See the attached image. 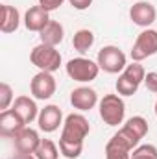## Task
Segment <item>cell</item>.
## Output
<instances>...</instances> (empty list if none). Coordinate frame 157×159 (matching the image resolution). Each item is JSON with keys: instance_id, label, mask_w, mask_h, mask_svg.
<instances>
[{"instance_id": "obj_23", "label": "cell", "mask_w": 157, "mask_h": 159, "mask_svg": "<svg viewBox=\"0 0 157 159\" xmlns=\"http://www.w3.org/2000/svg\"><path fill=\"white\" fill-rule=\"evenodd\" d=\"M59 152L65 159H78L83 152V144L79 143H69V141H63L59 139Z\"/></svg>"}, {"instance_id": "obj_22", "label": "cell", "mask_w": 157, "mask_h": 159, "mask_svg": "<svg viewBox=\"0 0 157 159\" xmlns=\"http://www.w3.org/2000/svg\"><path fill=\"white\" fill-rule=\"evenodd\" d=\"M115 87H117V93L120 96H133L139 91L141 85H137L135 81L126 78L124 74H118V80H117V83H115Z\"/></svg>"}, {"instance_id": "obj_12", "label": "cell", "mask_w": 157, "mask_h": 159, "mask_svg": "<svg viewBox=\"0 0 157 159\" xmlns=\"http://www.w3.org/2000/svg\"><path fill=\"white\" fill-rule=\"evenodd\" d=\"M70 104L78 111H91L98 104V94H96L94 89H91L87 85H81V87H76L70 93Z\"/></svg>"}, {"instance_id": "obj_4", "label": "cell", "mask_w": 157, "mask_h": 159, "mask_svg": "<svg viewBox=\"0 0 157 159\" xmlns=\"http://www.w3.org/2000/svg\"><path fill=\"white\" fill-rule=\"evenodd\" d=\"M96 63L100 65V70H104L107 74H120L128 67V57L118 46L107 44L98 52Z\"/></svg>"}, {"instance_id": "obj_16", "label": "cell", "mask_w": 157, "mask_h": 159, "mask_svg": "<svg viewBox=\"0 0 157 159\" xmlns=\"http://www.w3.org/2000/svg\"><path fill=\"white\" fill-rule=\"evenodd\" d=\"M20 26V13L15 6L2 4V20H0V32L2 34H13Z\"/></svg>"}, {"instance_id": "obj_5", "label": "cell", "mask_w": 157, "mask_h": 159, "mask_svg": "<svg viewBox=\"0 0 157 159\" xmlns=\"http://www.w3.org/2000/svg\"><path fill=\"white\" fill-rule=\"evenodd\" d=\"M89 131H91L89 120L85 119L81 113H70V115H67V119L63 122V129H61V137L59 139L69 141V143L83 144V141L89 135Z\"/></svg>"}, {"instance_id": "obj_18", "label": "cell", "mask_w": 157, "mask_h": 159, "mask_svg": "<svg viewBox=\"0 0 157 159\" xmlns=\"http://www.w3.org/2000/svg\"><path fill=\"white\" fill-rule=\"evenodd\" d=\"M65 37V28L59 20H50L43 30L39 32V39L44 44H50V46H57Z\"/></svg>"}, {"instance_id": "obj_24", "label": "cell", "mask_w": 157, "mask_h": 159, "mask_svg": "<svg viewBox=\"0 0 157 159\" xmlns=\"http://www.w3.org/2000/svg\"><path fill=\"white\" fill-rule=\"evenodd\" d=\"M15 98H13V89L9 83L2 81L0 83V111H6V109H11L9 106H13Z\"/></svg>"}, {"instance_id": "obj_25", "label": "cell", "mask_w": 157, "mask_h": 159, "mask_svg": "<svg viewBox=\"0 0 157 159\" xmlns=\"http://www.w3.org/2000/svg\"><path fill=\"white\" fill-rule=\"evenodd\" d=\"M131 159H157V146H154V144H139L133 150Z\"/></svg>"}, {"instance_id": "obj_19", "label": "cell", "mask_w": 157, "mask_h": 159, "mask_svg": "<svg viewBox=\"0 0 157 159\" xmlns=\"http://www.w3.org/2000/svg\"><path fill=\"white\" fill-rule=\"evenodd\" d=\"M92 44H94V34H92L91 30H87V28L78 30V32L74 34V37H72V46H74V50L79 52L81 56L87 54V52L92 48Z\"/></svg>"}, {"instance_id": "obj_7", "label": "cell", "mask_w": 157, "mask_h": 159, "mask_svg": "<svg viewBox=\"0 0 157 159\" xmlns=\"http://www.w3.org/2000/svg\"><path fill=\"white\" fill-rule=\"evenodd\" d=\"M157 54V30H152V28H146L142 30L137 39L131 46V59L133 61H144L146 57H152Z\"/></svg>"}, {"instance_id": "obj_10", "label": "cell", "mask_w": 157, "mask_h": 159, "mask_svg": "<svg viewBox=\"0 0 157 159\" xmlns=\"http://www.w3.org/2000/svg\"><path fill=\"white\" fill-rule=\"evenodd\" d=\"M63 113L59 109V106L56 104H50V106H44L39 111V119H37V124H39V129L44 131V133H54L56 129H59V126L63 124Z\"/></svg>"}, {"instance_id": "obj_1", "label": "cell", "mask_w": 157, "mask_h": 159, "mask_svg": "<svg viewBox=\"0 0 157 159\" xmlns=\"http://www.w3.org/2000/svg\"><path fill=\"white\" fill-rule=\"evenodd\" d=\"M30 61L34 67H37L39 70L44 72H56L61 67V54L56 46L39 43L37 46L32 48L30 52Z\"/></svg>"}, {"instance_id": "obj_3", "label": "cell", "mask_w": 157, "mask_h": 159, "mask_svg": "<svg viewBox=\"0 0 157 159\" xmlns=\"http://www.w3.org/2000/svg\"><path fill=\"white\" fill-rule=\"evenodd\" d=\"M98 111H100V119L107 126H118L124 122V117H126V104L118 93L105 94L98 102Z\"/></svg>"}, {"instance_id": "obj_26", "label": "cell", "mask_w": 157, "mask_h": 159, "mask_svg": "<svg viewBox=\"0 0 157 159\" xmlns=\"http://www.w3.org/2000/svg\"><path fill=\"white\" fill-rule=\"evenodd\" d=\"M63 2H65V0H37V4H39L41 7H44L48 13L59 9V7L63 6Z\"/></svg>"}, {"instance_id": "obj_9", "label": "cell", "mask_w": 157, "mask_h": 159, "mask_svg": "<svg viewBox=\"0 0 157 159\" xmlns=\"http://www.w3.org/2000/svg\"><path fill=\"white\" fill-rule=\"evenodd\" d=\"M129 19L135 26H141V28H150L157 19V9L152 2H146V0H139L135 2L131 7H129Z\"/></svg>"}, {"instance_id": "obj_27", "label": "cell", "mask_w": 157, "mask_h": 159, "mask_svg": "<svg viewBox=\"0 0 157 159\" xmlns=\"http://www.w3.org/2000/svg\"><path fill=\"white\" fill-rule=\"evenodd\" d=\"M144 85H146V89L150 93H155L157 94V72H146Z\"/></svg>"}, {"instance_id": "obj_11", "label": "cell", "mask_w": 157, "mask_h": 159, "mask_svg": "<svg viewBox=\"0 0 157 159\" xmlns=\"http://www.w3.org/2000/svg\"><path fill=\"white\" fill-rule=\"evenodd\" d=\"M13 144H15V150H17V152H22V154H35V150L39 148V144H41L39 131L26 126V128H22V129L13 137Z\"/></svg>"}, {"instance_id": "obj_8", "label": "cell", "mask_w": 157, "mask_h": 159, "mask_svg": "<svg viewBox=\"0 0 157 159\" xmlns=\"http://www.w3.org/2000/svg\"><path fill=\"white\" fill-rule=\"evenodd\" d=\"M56 89H57V83H56V78L52 76V72L39 70L30 81V93L35 100L52 98L56 94Z\"/></svg>"}, {"instance_id": "obj_28", "label": "cell", "mask_w": 157, "mask_h": 159, "mask_svg": "<svg viewBox=\"0 0 157 159\" xmlns=\"http://www.w3.org/2000/svg\"><path fill=\"white\" fill-rule=\"evenodd\" d=\"M69 4H70L74 9H78V11H85V9L91 7L92 0H69Z\"/></svg>"}, {"instance_id": "obj_20", "label": "cell", "mask_w": 157, "mask_h": 159, "mask_svg": "<svg viewBox=\"0 0 157 159\" xmlns=\"http://www.w3.org/2000/svg\"><path fill=\"white\" fill-rule=\"evenodd\" d=\"M59 148H57V144L54 143V141H50V139H41V144L39 148L35 150V157L37 159H59Z\"/></svg>"}, {"instance_id": "obj_14", "label": "cell", "mask_w": 157, "mask_h": 159, "mask_svg": "<svg viewBox=\"0 0 157 159\" xmlns=\"http://www.w3.org/2000/svg\"><path fill=\"white\" fill-rule=\"evenodd\" d=\"M22 128H26V124L22 122V119L13 111V109H6L0 111V135L13 139Z\"/></svg>"}, {"instance_id": "obj_6", "label": "cell", "mask_w": 157, "mask_h": 159, "mask_svg": "<svg viewBox=\"0 0 157 159\" xmlns=\"http://www.w3.org/2000/svg\"><path fill=\"white\" fill-rule=\"evenodd\" d=\"M146 133H148V120L144 119V117H141V115L128 119L126 124L117 131L118 137L122 141H126L133 150L141 144V141L146 137Z\"/></svg>"}, {"instance_id": "obj_2", "label": "cell", "mask_w": 157, "mask_h": 159, "mask_svg": "<svg viewBox=\"0 0 157 159\" xmlns=\"http://www.w3.org/2000/svg\"><path fill=\"white\" fill-rule=\"evenodd\" d=\"M65 70L69 74V78L79 81V83H91L92 80L98 78L100 74V65L89 57H74V59H69V63L65 65Z\"/></svg>"}, {"instance_id": "obj_15", "label": "cell", "mask_w": 157, "mask_h": 159, "mask_svg": "<svg viewBox=\"0 0 157 159\" xmlns=\"http://www.w3.org/2000/svg\"><path fill=\"white\" fill-rule=\"evenodd\" d=\"M24 26H26V30H30V32H37L39 34L41 30L52 20L50 19V13L44 9V7H41L39 4L37 6H32L26 13H24Z\"/></svg>"}, {"instance_id": "obj_29", "label": "cell", "mask_w": 157, "mask_h": 159, "mask_svg": "<svg viewBox=\"0 0 157 159\" xmlns=\"http://www.w3.org/2000/svg\"><path fill=\"white\" fill-rule=\"evenodd\" d=\"M11 159H37L34 154H22V152H17Z\"/></svg>"}, {"instance_id": "obj_30", "label": "cell", "mask_w": 157, "mask_h": 159, "mask_svg": "<svg viewBox=\"0 0 157 159\" xmlns=\"http://www.w3.org/2000/svg\"><path fill=\"white\" fill-rule=\"evenodd\" d=\"M154 111H155V117H157V102H155V107H154Z\"/></svg>"}, {"instance_id": "obj_21", "label": "cell", "mask_w": 157, "mask_h": 159, "mask_svg": "<svg viewBox=\"0 0 157 159\" xmlns=\"http://www.w3.org/2000/svg\"><path fill=\"white\" fill-rule=\"evenodd\" d=\"M120 74H124L126 78H129L131 81H135L137 85H141V83H144V78H146V70H144V67L139 63V61H133V63H129Z\"/></svg>"}, {"instance_id": "obj_13", "label": "cell", "mask_w": 157, "mask_h": 159, "mask_svg": "<svg viewBox=\"0 0 157 159\" xmlns=\"http://www.w3.org/2000/svg\"><path fill=\"white\" fill-rule=\"evenodd\" d=\"M11 109L22 119V122L28 126V124H32L34 120L39 119V107H37V104H35V98H30V96H26V94H22V96H17L15 98V102H13V106H11Z\"/></svg>"}, {"instance_id": "obj_17", "label": "cell", "mask_w": 157, "mask_h": 159, "mask_svg": "<svg viewBox=\"0 0 157 159\" xmlns=\"http://www.w3.org/2000/svg\"><path fill=\"white\" fill-rule=\"evenodd\" d=\"M131 150L133 148L115 133L105 144V159H131Z\"/></svg>"}]
</instances>
